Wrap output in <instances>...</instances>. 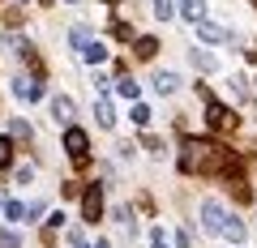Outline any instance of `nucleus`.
<instances>
[{
	"mask_svg": "<svg viewBox=\"0 0 257 248\" xmlns=\"http://www.w3.org/2000/svg\"><path fill=\"white\" fill-rule=\"evenodd\" d=\"M253 5H257V0H253Z\"/></svg>",
	"mask_w": 257,
	"mask_h": 248,
	"instance_id": "29",
	"label": "nucleus"
},
{
	"mask_svg": "<svg viewBox=\"0 0 257 248\" xmlns=\"http://www.w3.org/2000/svg\"><path fill=\"white\" fill-rule=\"evenodd\" d=\"M13 180H18V184H30V180H35V163H22L18 171H13Z\"/></svg>",
	"mask_w": 257,
	"mask_h": 248,
	"instance_id": "22",
	"label": "nucleus"
},
{
	"mask_svg": "<svg viewBox=\"0 0 257 248\" xmlns=\"http://www.w3.org/2000/svg\"><path fill=\"white\" fill-rule=\"evenodd\" d=\"M219 235H227L231 244H244L248 227H244V222H240V218H231V214H227V218H223V231H219Z\"/></svg>",
	"mask_w": 257,
	"mask_h": 248,
	"instance_id": "8",
	"label": "nucleus"
},
{
	"mask_svg": "<svg viewBox=\"0 0 257 248\" xmlns=\"http://www.w3.org/2000/svg\"><path fill=\"white\" fill-rule=\"evenodd\" d=\"M82 60H86V65H103V60H107V47H103V43H94V39H90V43L82 47Z\"/></svg>",
	"mask_w": 257,
	"mask_h": 248,
	"instance_id": "12",
	"label": "nucleus"
},
{
	"mask_svg": "<svg viewBox=\"0 0 257 248\" xmlns=\"http://www.w3.org/2000/svg\"><path fill=\"white\" fill-rule=\"evenodd\" d=\"M206 124H210V129H227V124H231V111L219 107V103H210V111H206Z\"/></svg>",
	"mask_w": 257,
	"mask_h": 248,
	"instance_id": "11",
	"label": "nucleus"
},
{
	"mask_svg": "<svg viewBox=\"0 0 257 248\" xmlns=\"http://www.w3.org/2000/svg\"><path fill=\"white\" fill-rule=\"evenodd\" d=\"M150 116H155V111H150V107H146V103H142V99L133 103V111H128V120H133L138 129H146V124H150Z\"/></svg>",
	"mask_w": 257,
	"mask_h": 248,
	"instance_id": "16",
	"label": "nucleus"
},
{
	"mask_svg": "<svg viewBox=\"0 0 257 248\" xmlns=\"http://www.w3.org/2000/svg\"><path fill=\"white\" fill-rule=\"evenodd\" d=\"M73 99H69V94H52V120L56 124H64V129H69V124H73Z\"/></svg>",
	"mask_w": 257,
	"mask_h": 248,
	"instance_id": "4",
	"label": "nucleus"
},
{
	"mask_svg": "<svg viewBox=\"0 0 257 248\" xmlns=\"http://www.w3.org/2000/svg\"><path fill=\"white\" fill-rule=\"evenodd\" d=\"M94 248H111V244H107V239H99V244H94Z\"/></svg>",
	"mask_w": 257,
	"mask_h": 248,
	"instance_id": "28",
	"label": "nucleus"
},
{
	"mask_svg": "<svg viewBox=\"0 0 257 248\" xmlns=\"http://www.w3.org/2000/svg\"><path fill=\"white\" fill-rule=\"evenodd\" d=\"M69 239H73V248H90V244L82 239V231H69Z\"/></svg>",
	"mask_w": 257,
	"mask_h": 248,
	"instance_id": "27",
	"label": "nucleus"
},
{
	"mask_svg": "<svg viewBox=\"0 0 257 248\" xmlns=\"http://www.w3.org/2000/svg\"><path fill=\"white\" fill-rule=\"evenodd\" d=\"M189 60H193L197 69H206V73H210V69H219V60H214L210 52H202V47H193V52H189Z\"/></svg>",
	"mask_w": 257,
	"mask_h": 248,
	"instance_id": "14",
	"label": "nucleus"
},
{
	"mask_svg": "<svg viewBox=\"0 0 257 248\" xmlns=\"http://www.w3.org/2000/svg\"><path fill=\"white\" fill-rule=\"evenodd\" d=\"M150 248H167V231H163V227L150 231Z\"/></svg>",
	"mask_w": 257,
	"mask_h": 248,
	"instance_id": "25",
	"label": "nucleus"
},
{
	"mask_svg": "<svg viewBox=\"0 0 257 248\" xmlns=\"http://www.w3.org/2000/svg\"><path fill=\"white\" fill-rule=\"evenodd\" d=\"M197 39H202V43H223V39H227V30L214 26V22H197Z\"/></svg>",
	"mask_w": 257,
	"mask_h": 248,
	"instance_id": "10",
	"label": "nucleus"
},
{
	"mask_svg": "<svg viewBox=\"0 0 257 248\" xmlns=\"http://www.w3.org/2000/svg\"><path fill=\"white\" fill-rule=\"evenodd\" d=\"M94 120H99L103 129H111V124H116V107H111L107 99H99V103H94Z\"/></svg>",
	"mask_w": 257,
	"mask_h": 248,
	"instance_id": "13",
	"label": "nucleus"
},
{
	"mask_svg": "<svg viewBox=\"0 0 257 248\" xmlns=\"http://www.w3.org/2000/svg\"><path fill=\"white\" fill-rule=\"evenodd\" d=\"M0 248H22V235L9 227H0Z\"/></svg>",
	"mask_w": 257,
	"mask_h": 248,
	"instance_id": "21",
	"label": "nucleus"
},
{
	"mask_svg": "<svg viewBox=\"0 0 257 248\" xmlns=\"http://www.w3.org/2000/svg\"><path fill=\"white\" fill-rule=\"evenodd\" d=\"M13 94H18L22 103H39V99H43V86L30 82V77H13Z\"/></svg>",
	"mask_w": 257,
	"mask_h": 248,
	"instance_id": "6",
	"label": "nucleus"
},
{
	"mask_svg": "<svg viewBox=\"0 0 257 248\" xmlns=\"http://www.w3.org/2000/svg\"><path fill=\"white\" fill-rule=\"evenodd\" d=\"M150 86H155V94H176V90H180V77H176V73H167V69H159Z\"/></svg>",
	"mask_w": 257,
	"mask_h": 248,
	"instance_id": "7",
	"label": "nucleus"
},
{
	"mask_svg": "<svg viewBox=\"0 0 257 248\" xmlns=\"http://www.w3.org/2000/svg\"><path fill=\"white\" fill-rule=\"evenodd\" d=\"M9 163H13V141L0 137V167H9Z\"/></svg>",
	"mask_w": 257,
	"mask_h": 248,
	"instance_id": "23",
	"label": "nucleus"
},
{
	"mask_svg": "<svg viewBox=\"0 0 257 248\" xmlns=\"http://www.w3.org/2000/svg\"><path fill=\"white\" fill-rule=\"evenodd\" d=\"M223 218H227V210H223L214 197H206V201H202V227L210 231V235H219V231H223Z\"/></svg>",
	"mask_w": 257,
	"mask_h": 248,
	"instance_id": "3",
	"label": "nucleus"
},
{
	"mask_svg": "<svg viewBox=\"0 0 257 248\" xmlns=\"http://www.w3.org/2000/svg\"><path fill=\"white\" fill-rule=\"evenodd\" d=\"M82 218L86 222H99L103 218V184H86V193H82Z\"/></svg>",
	"mask_w": 257,
	"mask_h": 248,
	"instance_id": "1",
	"label": "nucleus"
},
{
	"mask_svg": "<svg viewBox=\"0 0 257 248\" xmlns=\"http://www.w3.org/2000/svg\"><path fill=\"white\" fill-rule=\"evenodd\" d=\"M69 43H73L77 52H82V47L90 43V30H86V26H73V30H69Z\"/></svg>",
	"mask_w": 257,
	"mask_h": 248,
	"instance_id": "19",
	"label": "nucleus"
},
{
	"mask_svg": "<svg viewBox=\"0 0 257 248\" xmlns=\"http://www.w3.org/2000/svg\"><path fill=\"white\" fill-rule=\"evenodd\" d=\"M155 52H159L155 39H138V56H142V60H146V56H155Z\"/></svg>",
	"mask_w": 257,
	"mask_h": 248,
	"instance_id": "24",
	"label": "nucleus"
},
{
	"mask_svg": "<svg viewBox=\"0 0 257 248\" xmlns=\"http://www.w3.org/2000/svg\"><path fill=\"white\" fill-rule=\"evenodd\" d=\"M116 90H120V99H128V103H138V99H142V86L133 82V77H120Z\"/></svg>",
	"mask_w": 257,
	"mask_h": 248,
	"instance_id": "15",
	"label": "nucleus"
},
{
	"mask_svg": "<svg viewBox=\"0 0 257 248\" xmlns=\"http://www.w3.org/2000/svg\"><path fill=\"white\" fill-rule=\"evenodd\" d=\"M227 90L236 94V99H248V82H244L240 73H236V77H227Z\"/></svg>",
	"mask_w": 257,
	"mask_h": 248,
	"instance_id": "20",
	"label": "nucleus"
},
{
	"mask_svg": "<svg viewBox=\"0 0 257 248\" xmlns=\"http://www.w3.org/2000/svg\"><path fill=\"white\" fill-rule=\"evenodd\" d=\"M150 9H155L159 22H172L176 18V0H150Z\"/></svg>",
	"mask_w": 257,
	"mask_h": 248,
	"instance_id": "17",
	"label": "nucleus"
},
{
	"mask_svg": "<svg viewBox=\"0 0 257 248\" xmlns=\"http://www.w3.org/2000/svg\"><path fill=\"white\" fill-rule=\"evenodd\" d=\"M13 137H30V124H26V120H13Z\"/></svg>",
	"mask_w": 257,
	"mask_h": 248,
	"instance_id": "26",
	"label": "nucleus"
},
{
	"mask_svg": "<svg viewBox=\"0 0 257 248\" xmlns=\"http://www.w3.org/2000/svg\"><path fill=\"white\" fill-rule=\"evenodd\" d=\"M180 13H184V22H206V0H180Z\"/></svg>",
	"mask_w": 257,
	"mask_h": 248,
	"instance_id": "9",
	"label": "nucleus"
},
{
	"mask_svg": "<svg viewBox=\"0 0 257 248\" xmlns=\"http://www.w3.org/2000/svg\"><path fill=\"white\" fill-rule=\"evenodd\" d=\"M5 218L9 222H26V205L22 201H5Z\"/></svg>",
	"mask_w": 257,
	"mask_h": 248,
	"instance_id": "18",
	"label": "nucleus"
},
{
	"mask_svg": "<svg viewBox=\"0 0 257 248\" xmlns=\"http://www.w3.org/2000/svg\"><path fill=\"white\" fill-rule=\"evenodd\" d=\"M64 150H69L73 158H86V154H90V141H86V133L69 124V129H64Z\"/></svg>",
	"mask_w": 257,
	"mask_h": 248,
	"instance_id": "5",
	"label": "nucleus"
},
{
	"mask_svg": "<svg viewBox=\"0 0 257 248\" xmlns=\"http://www.w3.org/2000/svg\"><path fill=\"white\" fill-rule=\"evenodd\" d=\"M210 163V146L206 141H184V154H180V167L184 171H197V167Z\"/></svg>",
	"mask_w": 257,
	"mask_h": 248,
	"instance_id": "2",
	"label": "nucleus"
},
{
	"mask_svg": "<svg viewBox=\"0 0 257 248\" xmlns=\"http://www.w3.org/2000/svg\"><path fill=\"white\" fill-rule=\"evenodd\" d=\"M73 5H77V0H73Z\"/></svg>",
	"mask_w": 257,
	"mask_h": 248,
	"instance_id": "30",
	"label": "nucleus"
}]
</instances>
